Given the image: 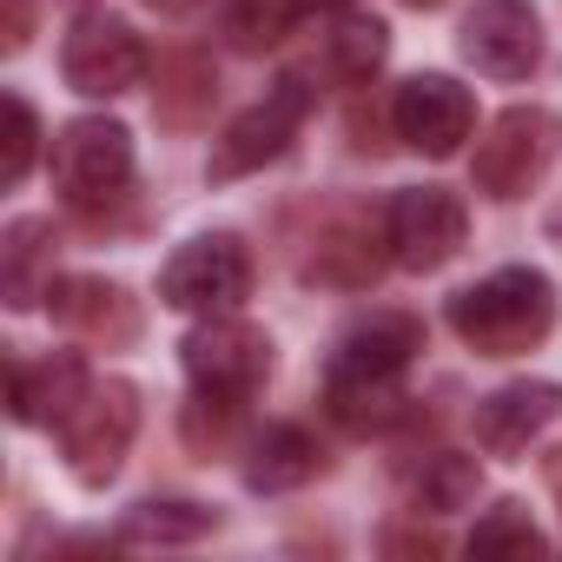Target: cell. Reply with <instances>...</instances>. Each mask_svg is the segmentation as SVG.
<instances>
[{"label": "cell", "instance_id": "6da1fadb", "mask_svg": "<svg viewBox=\"0 0 562 562\" xmlns=\"http://www.w3.org/2000/svg\"><path fill=\"white\" fill-rule=\"evenodd\" d=\"M424 351V325L411 312H371L351 325L325 371V404L345 430H384L404 417V371Z\"/></svg>", "mask_w": 562, "mask_h": 562}, {"label": "cell", "instance_id": "7a4b0ae2", "mask_svg": "<svg viewBox=\"0 0 562 562\" xmlns=\"http://www.w3.org/2000/svg\"><path fill=\"white\" fill-rule=\"evenodd\" d=\"M450 331L476 358H522L555 331V285L536 265H503L450 299Z\"/></svg>", "mask_w": 562, "mask_h": 562}, {"label": "cell", "instance_id": "3957f363", "mask_svg": "<svg viewBox=\"0 0 562 562\" xmlns=\"http://www.w3.org/2000/svg\"><path fill=\"white\" fill-rule=\"evenodd\" d=\"M54 186L67 212L106 218L133 192V133L120 120H74L54 139Z\"/></svg>", "mask_w": 562, "mask_h": 562}, {"label": "cell", "instance_id": "277c9868", "mask_svg": "<svg viewBox=\"0 0 562 562\" xmlns=\"http://www.w3.org/2000/svg\"><path fill=\"white\" fill-rule=\"evenodd\" d=\"M133 430H139V391H133L126 378H93V384L80 391V404L60 417L67 470H74L87 490L113 483V476H120V463H126Z\"/></svg>", "mask_w": 562, "mask_h": 562}, {"label": "cell", "instance_id": "5b68a950", "mask_svg": "<svg viewBox=\"0 0 562 562\" xmlns=\"http://www.w3.org/2000/svg\"><path fill=\"white\" fill-rule=\"evenodd\" d=\"M549 153H555V113L549 106H509L490 120V133L476 139V192L509 205L522 199L542 172H549Z\"/></svg>", "mask_w": 562, "mask_h": 562}, {"label": "cell", "instance_id": "8992f818", "mask_svg": "<svg viewBox=\"0 0 562 562\" xmlns=\"http://www.w3.org/2000/svg\"><path fill=\"white\" fill-rule=\"evenodd\" d=\"M245 292H251V258H245V245L232 232H212V238L179 245L166 258V271H159V299L172 312H192V318H218Z\"/></svg>", "mask_w": 562, "mask_h": 562}, {"label": "cell", "instance_id": "52a82bcc", "mask_svg": "<svg viewBox=\"0 0 562 562\" xmlns=\"http://www.w3.org/2000/svg\"><path fill=\"white\" fill-rule=\"evenodd\" d=\"M312 120V87L299 80V74H285L258 106H245L225 133H218V146H212V179H238V172H258V166H271V159H285V146L299 139V126Z\"/></svg>", "mask_w": 562, "mask_h": 562}, {"label": "cell", "instance_id": "ba28073f", "mask_svg": "<svg viewBox=\"0 0 562 562\" xmlns=\"http://www.w3.org/2000/svg\"><path fill=\"white\" fill-rule=\"evenodd\" d=\"M60 74L80 100H120L146 80V41L120 14H80L60 47Z\"/></svg>", "mask_w": 562, "mask_h": 562}, {"label": "cell", "instance_id": "9c48e42d", "mask_svg": "<svg viewBox=\"0 0 562 562\" xmlns=\"http://www.w3.org/2000/svg\"><path fill=\"white\" fill-rule=\"evenodd\" d=\"M463 238H470V212H463V199L443 192V186H404V192L391 199V212H384V245H391V258H397L404 271H437V265H450V258L463 251Z\"/></svg>", "mask_w": 562, "mask_h": 562}, {"label": "cell", "instance_id": "30bf717a", "mask_svg": "<svg viewBox=\"0 0 562 562\" xmlns=\"http://www.w3.org/2000/svg\"><path fill=\"white\" fill-rule=\"evenodd\" d=\"M179 358H186L192 391H218V397H251V391L271 378V338H265L258 325L232 318V312L205 318V325L179 345Z\"/></svg>", "mask_w": 562, "mask_h": 562}, {"label": "cell", "instance_id": "8fae6325", "mask_svg": "<svg viewBox=\"0 0 562 562\" xmlns=\"http://www.w3.org/2000/svg\"><path fill=\"white\" fill-rule=\"evenodd\" d=\"M457 47L483 80H529L542 60V21L529 0H476L463 14Z\"/></svg>", "mask_w": 562, "mask_h": 562}, {"label": "cell", "instance_id": "7c38bea8", "mask_svg": "<svg viewBox=\"0 0 562 562\" xmlns=\"http://www.w3.org/2000/svg\"><path fill=\"white\" fill-rule=\"evenodd\" d=\"M391 126H397V139H404L411 153H424V159H450V153L470 139V126H476V100H470L450 74H417V80L397 87V100H391Z\"/></svg>", "mask_w": 562, "mask_h": 562}, {"label": "cell", "instance_id": "4fadbf2b", "mask_svg": "<svg viewBox=\"0 0 562 562\" xmlns=\"http://www.w3.org/2000/svg\"><path fill=\"white\" fill-rule=\"evenodd\" d=\"M555 417H562V384H549V378H522V384L490 391V397L476 404L470 430H476V443H483L490 457H522Z\"/></svg>", "mask_w": 562, "mask_h": 562}, {"label": "cell", "instance_id": "5bb4252c", "mask_svg": "<svg viewBox=\"0 0 562 562\" xmlns=\"http://www.w3.org/2000/svg\"><path fill=\"white\" fill-rule=\"evenodd\" d=\"M47 312H54V325L80 331L87 345H133L139 338V305L120 285H106V278H54Z\"/></svg>", "mask_w": 562, "mask_h": 562}, {"label": "cell", "instance_id": "9a60e30c", "mask_svg": "<svg viewBox=\"0 0 562 562\" xmlns=\"http://www.w3.org/2000/svg\"><path fill=\"white\" fill-rule=\"evenodd\" d=\"M93 378H87V364L80 358H41V364H8V411H14V424H54L60 430V417L80 404V391H87Z\"/></svg>", "mask_w": 562, "mask_h": 562}, {"label": "cell", "instance_id": "2e32d148", "mask_svg": "<svg viewBox=\"0 0 562 562\" xmlns=\"http://www.w3.org/2000/svg\"><path fill=\"white\" fill-rule=\"evenodd\" d=\"M384 54H391V34H384L378 14H338L331 27H318L312 67H318V80H331V87H364V80L384 67Z\"/></svg>", "mask_w": 562, "mask_h": 562}, {"label": "cell", "instance_id": "e0dca14e", "mask_svg": "<svg viewBox=\"0 0 562 562\" xmlns=\"http://www.w3.org/2000/svg\"><path fill=\"white\" fill-rule=\"evenodd\" d=\"M54 225L47 218H14L8 245H0V292H8L14 312H34L54 292Z\"/></svg>", "mask_w": 562, "mask_h": 562}, {"label": "cell", "instance_id": "ac0fdd59", "mask_svg": "<svg viewBox=\"0 0 562 562\" xmlns=\"http://www.w3.org/2000/svg\"><path fill=\"white\" fill-rule=\"evenodd\" d=\"M318 470H325L318 437L299 430V424H278V430H265V437L251 443V457H245V490H258V496H285V490L312 483Z\"/></svg>", "mask_w": 562, "mask_h": 562}, {"label": "cell", "instance_id": "d6986e66", "mask_svg": "<svg viewBox=\"0 0 562 562\" xmlns=\"http://www.w3.org/2000/svg\"><path fill=\"white\" fill-rule=\"evenodd\" d=\"M384 271V251L371 238V225H331L318 238V251L305 258V285H338V292H364Z\"/></svg>", "mask_w": 562, "mask_h": 562}, {"label": "cell", "instance_id": "ffe728a7", "mask_svg": "<svg viewBox=\"0 0 562 562\" xmlns=\"http://www.w3.org/2000/svg\"><path fill=\"white\" fill-rule=\"evenodd\" d=\"M299 27V0H218V41L232 54H271Z\"/></svg>", "mask_w": 562, "mask_h": 562}, {"label": "cell", "instance_id": "44dd1931", "mask_svg": "<svg viewBox=\"0 0 562 562\" xmlns=\"http://www.w3.org/2000/svg\"><path fill=\"white\" fill-rule=\"evenodd\" d=\"M212 67L199 60V54H172L166 67H159V120H172V126H192L205 106H212Z\"/></svg>", "mask_w": 562, "mask_h": 562}, {"label": "cell", "instance_id": "7402d4cb", "mask_svg": "<svg viewBox=\"0 0 562 562\" xmlns=\"http://www.w3.org/2000/svg\"><path fill=\"white\" fill-rule=\"evenodd\" d=\"M476 496V463L470 457H450V450H437V457H424V470L411 476V503L417 509H463Z\"/></svg>", "mask_w": 562, "mask_h": 562}, {"label": "cell", "instance_id": "603a6c76", "mask_svg": "<svg viewBox=\"0 0 562 562\" xmlns=\"http://www.w3.org/2000/svg\"><path fill=\"white\" fill-rule=\"evenodd\" d=\"M549 542H542V529L529 522V509L522 503H496L476 529H470V555H542Z\"/></svg>", "mask_w": 562, "mask_h": 562}, {"label": "cell", "instance_id": "cb8c5ba5", "mask_svg": "<svg viewBox=\"0 0 562 562\" xmlns=\"http://www.w3.org/2000/svg\"><path fill=\"white\" fill-rule=\"evenodd\" d=\"M212 529V509L199 503H139L120 529V542H192Z\"/></svg>", "mask_w": 562, "mask_h": 562}, {"label": "cell", "instance_id": "d4e9b609", "mask_svg": "<svg viewBox=\"0 0 562 562\" xmlns=\"http://www.w3.org/2000/svg\"><path fill=\"white\" fill-rule=\"evenodd\" d=\"M34 146H41V120H34V106L14 93V100H8V146H0V186H21V179H27Z\"/></svg>", "mask_w": 562, "mask_h": 562}, {"label": "cell", "instance_id": "484cf974", "mask_svg": "<svg viewBox=\"0 0 562 562\" xmlns=\"http://www.w3.org/2000/svg\"><path fill=\"white\" fill-rule=\"evenodd\" d=\"M245 417V397H218V391H192V404H186V437L199 443V450H212V443H225L232 437V424Z\"/></svg>", "mask_w": 562, "mask_h": 562}, {"label": "cell", "instance_id": "4316f807", "mask_svg": "<svg viewBox=\"0 0 562 562\" xmlns=\"http://www.w3.org/2000/svg\"><path fill=\"white\" fill-rule=\"evenodd\" d=\"M34 41V0H0V47L21 54Z\"/></svg>", "mask_w": 562, "mask_h": 562}, {"label": "cell", "instance_id": "83f0119b", "mask_svg": "<svg viewBox=\"0 0 562 562\" xmlns=\"http://www.w3.org/2000/svg\"><path fill=\"white\" fill-rule=\"evenodd\" d=\"M153 14H166V21H179V14H192V8H205V0H146Z\"/></svg>", "mask_w": 562, "mask_h": 562}, {"label": "cell", "instance_id": "f1b7e54d", "mask_svg": "<svg viewBox=\"0 0 562 562\" xmlns=\"http://www.w3.org/2000/svg\"><path fill=\"white\" fill-rule=\"evenodd\" d=\"M404 8H443V0H404Z\"/></svg>", "mask_w": 562, "mask_h": 562}, {"label": "cell", "instance_id": "f546056e", "mask_svg": "<svg viewBox=\"0 0 562 562\" xmlns=\"http://www.w3.org/2000/svg\"><path fill=\"white\" fill-rule=\"evenodd\" d=\"M312 8H345V0H312Z\"/></svg>", "mask_w": 562, "mask_h": 562}]
</instances>
